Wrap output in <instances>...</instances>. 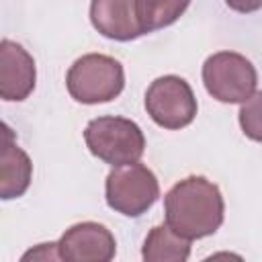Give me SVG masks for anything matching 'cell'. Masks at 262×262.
I'll use <instances>...</instances> for the list:
<instances>
[{
	"label": "cell",
	"mask_w": 262,
	"mask_h": 262,
	"mask_svg": "<svg viewBox=\"0 0 262 262\" xmlns=\"http://www.w3.org/2000/svg\"><path fill=\"white\" fill-rule=\"evenodd\" d=\"M164 215L166 223L190 242L213 235L223 223V194L205 176H186L166 192Z\"/></svg>",
	"instance_id": "1"
},
{
	"label": "cell",
	"mask_w": 262,
	"mask_h": 262,
	"mask_svg": "<svg viewBox=\"0 0 262 262\" xmlns=\"http://www.w3.org/2000/svg\"><path fill=\"white\" fill-rule=\"evenodd\" d=\"M137 2L139 0H92L90 23L106 39L133 41L143 35Z\"/></svg>",
	"instance_id": "9"
},
{
	"label": "cell",
	"mask_w": 262,
	"mask_h": 262,
	"mask_svg": "<svg viewBox=\"0 0 262 262\" xmlns=\"http://www.w3.org/2000/svg\"><path fill=\"white\" fill-rule=\"evenodd\" d=\"M66 88L70 96L82 104L111 102L125 88V70L121 61L111 55L86 53L70 66Z\"/></svg>",
	"instance_id": "2"
},
{
	"label": "cell",
	"mask_w": 262,
	"mask_h": 262,
	"mask_svg": "<svg viewBox=\"0 0 262 262\" xmlns=\"http://www.w3.org/2000/svg\"><path fill=\"white\" fill-rule=\"evenodd\" d=\"M104 199L113 211L125 217H141L160 199V182L156 174L139 162L113 166L106 174Z\"/></svg>",
	"instance_id": "4"
},
{
	"label": "cell",
	"mask_w": 262,
	"mask_h": 262,
	"mask_svg": "<svg viewBox=\"0 0 262 262\" xmlns=\"http://www.w3.org/2000/svg\"><path fill=\"white\" fill-rule=\"evenodd\" d=\"M88 151L108 166H123L139 162L145 151V137L141 127L125 117H96L84 129Z\"/></svg>",
	"instance_id": "3"
},
{
	"label": "cell",
	"mask_w": 262,
	"mask_h": 262,
	"mask_svg": "<svg viewBox=\"0 0 262 262\" xmlns=\"http://www.w3.org/2000/svg\"><path fill=\"white\" fill-rule=\"evenodd\" d=\"M190 256V239L176 233L168 223L149 229L141 258L145 262H184Z\"/></svg>",
	"instance_id": "11"
},
{
	"label": "cell",
	"mask_w": 262,
	"mask_h": 262,
	"mask_svg": "<svg viewBox=\"0 0 262 262\" xmlns=\"http://www.w3.org/2000/svg\"><path fill=\"white\" fill-rule=\"evenodd\" d=\"M203 84L215 100L237 104L256 92L258 72L246 55L235 51H217L203 63Z\"/></svg>",
	"instance_id": "5"
},
{
	"label": "cell",
	"mask_w": 262,
	"mask_h": 262,
	"mask_svg": "<svg viewBox=\"0 0 262 262\" xmlns=\"http://www.w3.org/2000/svg\"><path fill=\"white\" fill-rule=\"evenodd\" d=\"M37 70L33 55L16 41H0V96L6 102H20L35 90Z\"/></svg>",
	"instance_id": "8"
},
{
	"label": "cell",
	"mask_w": 262,
	"mask_h": 262,
	"mask_svg": "<svg viewBox=\"0 0 262 262\" xmlns=\"http://www.w3.org/2000/svg\"><path fill=\"white\" fill-rule=\"evenodd\" d=\"M196 98L190 84L174 74L156 78L145 90V111L164 129L176 131L190 125L196 117Z\"/></svg>",
	"instance_id": "6"
},
{
	"label": "cell",
	"mask_w": 262,
	"mask_h": 262,
	"mask_svg": "<svg viewBox=\"0 0 262 262\" xmlns=\"http://www.w3.org/2000/svg\"><path fill=\"white\" fill-rule=\"evenodd\" d=\"M237 119L244 135L252 141L262 143V90L254 92L250 98L242 102Z\"/></svg>",
	"instance_id": "13"
},
{
	"label": "cell",
	"mask_w": 262,
	"mask_h": 262,
	"mask_svg": "<svg viewBox=\"0 0 262 262\" xmlns=\"http://www.w3.org/2000/svg\"><path fill=\"white\" fill-rule=\"evenodd\" d=\"M61 260L59 256V248H57V242H49V244H39L37 248L29 250L27 254H23V260Z\"/></svg>",
	"instance_id": "14"
},
{
	"label": "cell",
	"mask_w": 262,
	"mask_h": 262,
	"mask_svg": "<svg viewBox=\"0 0 262 262\" xmlns=\"http://www.w3.org/2000/svg\"><path fill=\"white\" fill-rule=\"evenodd\" d=\"M225 4L231 10L242 12V14H250V12H256L262 8V0H225Z\"/></svg>",
	"instance_id": "15"
},
{
	"label": "cell",
	"mask_w": 262,
	"mask_h": 262,
	"mask_svg": "<svg viewBox=\"0 0 262 262\" xmlns=\"http://www.w3.org/2000/svg\"><path fill=\"white\" fill-rule=\"evenodd\" d=\"M61 260L70 262H108L117 254L111 229L96 221H82L63 231L57 242Z\"/></svg>",
	"instance_id": "7"
},
{
	"label": "cell",
	"mask_w": 262,
	"mask_h": 262,
	"mask_svg": "<svg viewBox=\"0 0 262 262\" xmlns=\"http://www.w3.org/2000/svg\"><path fill=\"white\" fill-rule=\"evenodd\" d=\"M188 4L190 0H139L137 14L143 35L174 25L184 14Z\"/></svg>",
	"instance_id": "12"
},
{
	"label": "cell",
	"mask_w": 262,
	"mask_h": 262,
	"mask_svg": "<svg viewBox=\"0 0 262 262\" xmlns=\"http://www.w3.org/2000/svg\"><path fill=\"white\" fill-rule=\"evenodd\" d=\"M33 178L31 158L23 147L16 145L14 133L4 125L2 133V154H0V199L10 201L27 192Z\"/></svg>",
	"instance_id": "10"
}]
</instances>
